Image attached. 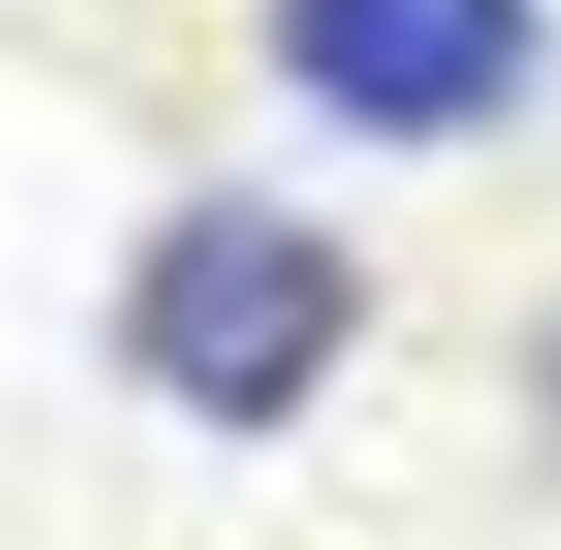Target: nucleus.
Returning a JSON list of instances; mask_svg holds the SVG:
<instances>
[{
    "label": "nucleus",
    "instance_id": "nucleus-1",
    "mask_svg": "<svg viewBox=\"0 0 561 550\" xmlns=\"http://www.w3.org/2000/svg\"><path fill=\"white\" fill-rule=\"evenodd\" d=\"M356 335V271L280 206H195L140 271V367L216 432L291 421Z\"/></svg>",
    "mask_w": 561,
    "mask_h": 550
},
{
    "label": "nucleus",
    "instance_id": "nucleus-2",
    "mask_svg": "<svg viewBox=\"0 0 561 550\" xmlns=\"http://www.w3.org/2000/svg\"><path fill=\"white\" fill-rule=\"evenodd\" d=\"M529 55V0H280V66L378 140H443L496 119Z\"/></svg>",
    "mask_w": 561,
    "mask_h": 550
}]
</instances>
